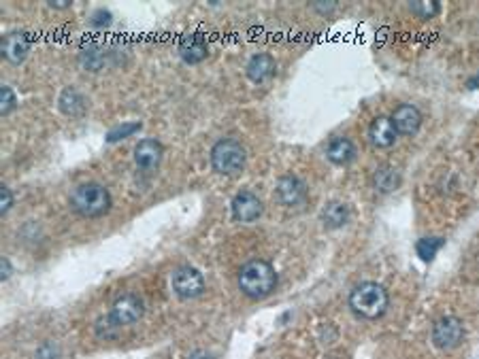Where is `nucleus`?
Masks as SVG:
<instances>
[{
    "mask_svg": "<svg viewBox=\"0 0 479 359\" xmlns=\"http://www.w3.org/2000/svg\"><path fill=\"white\" fill-rule=\"evenodd\" d=\"M277 287L275 268L264 259H249L239 270V289L249 300H264Z\"/></svg>",
    "mask_w": 479,
    "mask_h": 359,
    "instance_id": "nucleus-1",
    "label": "nucleus"
},
{
    "mask_svg": "<svg viewBox=\"0 0 479 359\" xmlns=\"http://www.w3.org/2000/svg\"><path fill=\"white\" fill-rule=\"evenodd\" d=\"M71 208L86 219H96L109 213L111 208V194L105 185L96 183V181H88L81 183L71 192L69 198Z\"/></svg>",
    "mask_w": 479,
    "mask_h": 359,
    "instance_id": "nucleus-2",
    "label": "nucleus"
},
{
    "mask_svg": "<svg viewBox=\"0 0 479 359\" xmlns=\"http://www.w3.org/2000/svg\"><path fill=\"white\" fill-rule=\"evenodd\" d=\"M388 291L379 283H360L350 293V306L362 319H379L388 309Z\"/></svg>",
    "mask_w": 479,
    "mask_h": 359,
    "instance_id": "nucleus-3",
    "label": "nucleus"
},
{
    "mask_svg": "<svg viewBox=\"0 0 479 359\" xmlns=\"http://www.w3.org/2000/svg\"><path fill=\"white\" fill-rule=\"evenodd\" d=\"M211 166L215 172L233 176L245 168V147L235 138H219L211 149Z\"/></svg>",
    "mask_w": 479,
    "mask_h": 359,
    "instance_id": "nucleus-4",
    "label": "nucleus"
},
{
    "mask_svg": "<svg viewBox=\"0 0 479 359\" xmlns=\"http://www.w3.org/2000/svg\"><path fill=\"white\" fill-rule=\"evenodd\" d=\"M143 313H145L143 300H141L136 293H124L114 302V306H111L109 321L116 327H124V325L136 323L141 317H143Z\"/></svg>",
    "mask_w": 479,
    "mask_h": 359,
    "instance_id": "nucleus-5",
    "label": "nucleus"
},
{
    "mask_svg": "<svg viewBox=\"0 0 479 359\" xmlns=\"http://www.w3.org/2000/svg\"><path fill=\"white\" fill-rule=\"evenodd\" d=\"M171 285L175 295H179L181 300H192V297H199L205 291V279L203 275L192 266H181L171 275Z\"/></svg>",
    "mask_w": 479,
    "mask_h": 359,
    "instance_id": "nucleus-6",
    "label": "nucleus"
},
{
    "mask_svg": "<svg viewBox=\"0 0 479 359\" xmlns=\"http://www.w3.org/2000/svg\"><path fill=\"white\" fill-rule=\"evenodd\" d=\"M464 340V325L458 317H441L433 327V342L437 349L452 351Z\"/></svg>",
    "mask_w": 479,
    "mask_h": 359,
    "instance_id": "nucleus-7",
    "label": "nucleus"
},
{
    "mask_svg": "<svg viewBox=\"0 0 479 359\" xmlns=\"http://www.w3.org/2000/svg\"><path fill=\"white\" fill-rule=\"evenodd\" d=\"M231 208H233V217L241 223H251L262 215V202L251 192L237 194L231 202Z\"/></svg>",
    "mask_w": 479,
    "mask_h": 359,
    "instance_id": "nucleus-8",
    "label": "nucleus"
},
{
    "mask_svg": "<svg viewBox=\"0 0 479 359\" xmlns=\"http://www.w3.org/2000/svg\"><path fill=\"white\" fill-rule=\"evenodd\" d=\"M162 142L158 138H143L134 147V164L138 170H154L162 162Z\"/></svg>",
    "mask_w": 479,
    "mask_h": 359,
    "instance_id": "nucleus-9",
    "label": "nucleus"
},
{
    "mask_svg": "<svg viewBox=\"0 0 479 359\" xmlns=\"http://www.w3.org/2000/svg\"><path fill=\"white\" fill-rule=\"evenodd\" d=\"M0 51H3V57L11 64H19L26 59L28 51H30V41L24 33H9L3 37V43H0Z\"/></svg>",
    "mask_w": 479,
    "mask_h": 359,
    "instance_id": "nucleus-10",
    "label": "nucleus"
},
{
    "mask_svg": "<svg viewBox=\"0 0 479 359\" xmlns=\"http://www.w3.org/2000/svg\"><path fill=\"white\" fill-rule=\"evenodd\" d=\"M390 119H392L394 128H397V132L405 136H413L422 126V113L413 104H401Z\"/></svg>",
    "mask_w": 479,
    "mask_h": 359,
    "instance_id": "nucleus-11",
    "label": "nucleus"
},
{
    "mask_svg": "<svg viewBox=\"0 0 479 359\" xmlns=\"http://www.w3.org/2000/svg\"><path fill=\"white\" fill-rule=\"evenodd\" d=\"M277 200L286 206H296L305 200V183L294 174H286L277 183Z\"/></svg>",
    "mask_w": 479,
    "mask_h": 359,
    "instance_id": "nucleus-12",
    "label": "nucleus"
},
{
    "mask_svg": "<svg viewBox=\"0 0 479 359\" xmlns=\"http://www.w3.org/2000/svg\"><path fill=\"white\" fill-rule=\"evenodd\" d=\"M397 136H399V132H397V128H394L390 117H377L369 128V138L379 149L392 147L394 140H397Z\"/></svg>",
    "mask_w": 479,
    "mask_h": 359,
    "instance_id": "nucleus-13",
    "label": "nucleus"
},
{
    "mask_svg": "<svg viewBox=\"0 0 479 359\" xmlns=\"http://www.w3.org/2000/svg\"><path fill=\"white\" fill-rule=\"evenodd\" d=\"M245 71L253 83H264L275 75V59L269 53H256L249 57Z\"/></svg>",
    "mask_w": 479,
    "mask_h": 359,
    "instance_id": "nucleus-14",
    "label": "nucleus"
},
{
    "mask_svg": "<svg viewBox=\"0 0 479 359\" xmlns=\"http://www.w3.org/2000/svg\"><path fill=\"white\" fill-rule=\"evenodd\" d=\"M326 158L336 166H345L356 158V147H354V142L350 138L336 136L326 147Z\"/></svg>",
    "mask_w": 479,
    "mask_h": 359,
    "instance_id": "nucleus-15",
    "label": "nucleus"
},
{
    "mask_svg": "<svg viewBox=\"0 0 479 359\" xmlns=\"http://www.w3.org/2000/svg\"><path fill=\"white\" fill-rule=\"evenodd\" d=\"M179 53H181V57L186 59L188 64H199V62H203V59L207 57L209 47H207V43H205L203 37L192 35V37H186V39L181 41Z\"/></svg>",
    "mask_w": 479,
    "mask_h": 359,
    "instance_id": "nucleus-16",
    "label": "nucleus"
},
{
    "mask_svg": "<svg viewBox=\"0 0 479 359\" xmlns=\"http://www.w3.org/2000/svg\"><path fill=\"white\" fill-rule=\"evenodd\" d=\"M58 104H60V111H62L64 115H71V117L81 115L83 111L88 109L86 96H83V94L79 92V89H75V87H66V89H64V92L60 94Z\"/></svg>",
    "mask_w": 479,
    "mask_h": 359,
    "instance_id": "nucleus-17",
    "label": "nucleus"
},
{
    "mask_svg": "<svg viewBox=\"0 0 479 359\" xmlns=\"http://www.w3.org/2000/svg\"><path fill=\"white\" fill-rule=\"evenodd\" d=\"M373 185L379 194H390L401 185V174L392 166H381L373 174Z\"/></svg>",
    "mask_w": 479,
    "mask_h": 359,
    "instance_id": "nucleus-18",
    "label": "nucleus"
},
{
    "mask_svg": "<svg viewBox=\"0 0 479 359\" xmlns=\"http://www.w3.org/2000/svg\"><path fill=\"white\" fill-rule=\"evenodd\" d=\"M350 219V206L343 202H328L322 211V221L326 228H341Z\"/></svg>",
    "mask_w": 479,
    "mask_h": 359,
    "instance_id": "nucleus-19",
    "label": "nucleus"
},
{
    "mask_svg": "<svg viewBox=\"0 0 479 359\" xmlns=\"http://www.w3.org/2000/svg\"><path fill=\"white\" fill-rule=\"evenodd\" d=\"M443 238H439V236H435V238H422V241L415 245V251H417V255L424 259V261H431L437 253H439V249L443 247Z\"/></svg>",
    "mask_w": 479,
    "mask_h": 359,
    "instance_id": "nucleus-20",
    "label": "nucleus"
},
{
    "mask_svg": "<svg viewBox=\"0 0 479 359\" xmlns=\"http://www.w3.org/2000/svg\"><path fill=\"white\" fill-rule=\"evenodd\" d=\"M409 9L419 19H433L435 15H439V3H424V0H419V3H411Z\"/></svg>",
    "mask_w": 479,
    "mask_h": 359,
    "instance_id": "nucleus-21",
    "label": "nucleus"
},
{
    "mask_svg": "<svg viewBox=\"0 0 479 359\" xmlns=\"http://www.w3.org/2000/svg\"><path fill=\"white\" fill-rule=\"evenodd\" d=\"M81 62H83V66L90 68V71H100L102 64H105V53L90 47V49H86L81 53Z\"/></svg>",
    "mask_w": 479,
    "mask_h": 359,
    "instance_id": "nucleus-22",
    "label": "nucleus"
},
{
    "mask_svg": "<svg viewBox=\"0 0 479 359\" xmlns=\"http://www.w3.org/2000/svg\"><path fill=\"white\" fill-rule=\"evenodd\" d=\"M15 107H17L15 92H13L9 85H3V87H0V113L9 115V113H13Z\"/></svg>",
    "mask_w": 479,
    "mask_h": 359,
    "instance_id": "nucleus-23",
    "label": "nucleus"
},
{
    "mask_svg": "<svg viewBox=\"0 0 479 359\" xmlns=\"http://www.w3.org/2000/svg\"><path fill=\"white\" fill-rule=\"evenodd\" d=\"M138 130H141V124H126V126H118V128H114V130H111V132L107 134V140H109V142H114V140L126 138V136H130V134H134V132H138Z\"/></svg>",
    "mask_w": 479,
    "mask_h": 359,
    "instance_id": "nucleus-24",
    "label": "nucleus"
},
{
    "mask_svg": "<svg viewBox=\"0 0 479 359\" xmlns=\"http://www.w3.org/2000/svg\"><path fill=\"white\" fill-rule=\"evenodd\" d=\"M37 359H60V349L53 342H45L37 349Z\"/></svg>",
    "mask_w": 479,
    "mask_h": 359,
    "instance_id": "nucleus-25",
    "label": "nucleus"
},
{
    "mask_svg": "<svg viewBox=\"0 0 479 359\" xmlns=\"http://www.w3.org/2000/svg\"><path fill=\"white\" fill-rule=\"evenodd\" d=\"M11 206H13V194L7 185H3L0 187V213L7 215Z\"/></svg>",
    "mask_w": 479,
    "mask_h": 359,
    "instance_id": "nucleus-26",
    "label": "nucleus"
},
{
    "mask_svg": "<svg viewBox=\"0 0 479 359\" xmlns=\"http://www.w3.org/2000/svg\"><path fill=\"white\" fill-rule=\"evenodd\" d=\"M49 7H51V9H69V7H71V3H69V0H55V3L51 0Z\"/></svg>",
    "mask_w": 479,
    "mask_h": 359,
    "instance_id": "nucleus-27",
    "label": "nucleus"
},
{
    "mask_svg": "<svg viewBox=\"0 0 479 359\" xmlns=\"http://www.w3.org/2000/svg\"><path fill=\"white\" fill-rule=\"evenodd\" d=\"M0 270H3V279H7V277H9L11 266H9V259H7V257H3V264H0Z\"/></svg>",
    "mask_w": 479,
    "mask_h": 359,
    "instance_id": "nucleus-28",
    "label": "nucleus"
},
{
    "mask_svg": "<svg viewBox=\"0 0 479 359\" xmlns=\"http://www.w3.org/2000/svg\"><path fill=\"white\" fill-rule=\"evenodd\" d=\"M190 359H211V355L205 353V351H196V353L190 355Z\"/></svg>",
    "mask_w": 479,
    "mask_h": 359,
    "instance_id": "nucleus-29",
    "label": "nucleus"
},
{
    "mask_svg": "<svg viewBox=\"0 0 479 359\" xmlns=\"http://www.w3.org/2000/svg\"><path fill=\"white\" fill-rule=\"evenodd\" d=\"M467 87H469V89H477V87H479V75L471 77V79L467 81Z\"/></svg>",
    "mask_w": 479,
    "mask_h": 359,
    "instance_id": "nucleus-30",
    "label": "nucleus"
}]
</instances>
